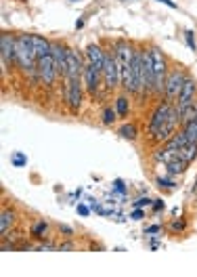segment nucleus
I'll list each match as a JSON object with an SVG mask.
<instances>
[{"mask_svg":"<svg viewBox=\"0 0 197 277\" xmlns=\"http://www.w3.org/2000/svg\"><path fill=\"white\" fill-rule=\"evenodd\" d=\"M135 46L136 44L128 42L126 38H120V40L113 42V48H116V61H118V69H120V86L124 88V92L130 94V82H132V55H135Z\"/></svg>","mask_w":197,"mask_h":277,"instance_id":"f257e3e1","label":"nucleus"},{"mask_svg":"<svg viewBox=\"0 0 197 277\" xmlns=\"http://www.w3.org/2000/svg\"><path fill=\"white\" fill-rule=\"evenodd\" d=\"M147 55L151 61V72H153V91H151V97L160 101L164 99V84H166V76H168V57L164 55V50L160 46H149Z\"/></svg>","mask_w":197,"mask_h":277,"instance_id":"f03ea898","label":"nucleus"},{"mask_svg":"<svg viewBox=\"0 0 197 277\" xmlns=\"http://www.w3.org/2000/svg\"><path fill=\"white\" fill-rule=\"evenodd\" d=\"M17 65L25 74L38 76V55L31 42V34H17Z\"/></svg>","mask_w":197,"mask_h":277,"instance_id":"7ed1b4c3","label":"nucleus"},{"mask_svg":"<svg viewBox=\"0 0 197 277\" xmlns=\"http://www.w3.org/2000/svg\"><path fill=\"white\" fill-rule=\"evenodd\" d=\"M174 103L168 99H160L157 101V105L153 107V111H151V118H149V126H147V132H149V138H153L157 132L164 128V124L168 122L170 118V111H172Z\"/></svg>","mask_w":197,"mask_h":277,"instance_id":"20e7f679","label":"nucleus"},{"mask_svg":"<svg viewBox=\"0 0 197 277\" xmlns=\"http://www.w3.org/2000/svg\"><path fill=\"white\" fill-rule=\"evenodd\" d=\"M103 86L105 91H116L120 86V69L116 61V48H105V63H103Z\"/></svg>","mask_w":197,"mask_h":277,"instance_id":"39448f33","label":"nucleus"},{"mask_svg":"<svg viewBox=\"0 0 197 277\" xmlns=\"http://www.w3.org/2000/svg\"><path fill=\"white\" fill-rule=\"evenodd\" d=\"M187 72L182 69V65H174L172 69H168V76H166V84H164V99L168 101H176V97H179L181 88L182 84H185L187 80Z\"/></svg>","mask_w":197,"mask_h":277,"instance_id":"423d86ee","label":"nucleus"},{"mask_svg":"<svg viewBox=\"0 0 197 277\" xmlns=\"http://www.w3.org/2000/svg\"><path fill=\"white\" fill-rule=\"evenodd\" d=\"M65 103L67 109L78 116L82 109V103H84V80H65Z\"/></svg>","mask_w":197,"mask_h":277,"instance_id":"0eeeda50","label":"nucleus"},{"mask_svg":"<svg viewBox=\"0 0 197 277\" xmlns=\"http://www.w3.org/2000/svg\"><path fill=\"white\" fill-rule=\"evenodd\" d=\"M0 57H2V74L17 63V36H13L11 31H4L0 36Z\"/></svg>","mask_w":197,"mask_h":277,"instance_id":"6e6552de","label":"nucleus"},{"mask_svg":"<svg viewBox=\"0 0 197 277\" xmlns=\"http://www.w3.org/2000/svg\"><path fill=\"white\" fill-rule=\"evenodd\" d=\"M82 80H84V88L88 92V97L91 99H97V94L101 91V84H103V69H99L97 65H92V63L86 61V67H84V76H82Z\"/></svg>","mask_w":197,"mask_h":277,"instance_id":"1a4fd4ad","label":"nucleus"},{"mask_svg":"<svg viewBox=\"0 0 197 277\" xmlns=\"http://www.w3.org/2000/svg\"><path fill=\"white\" fill-rule=\"evenodd\" d=\"M57 76H59V72H57V67H55L53 55L38 57V78L42 80V84L44 86H53Z\"/></svg>","mask_w":197,"mask_h":277,"instance_id":"9d476101","label":"nucleus"},{"mask_svg":"<svg viewBox=\"0 0 197 277\" xmlns=\"http://www.w3.org/2000/svg\"><path fill=\"white\" fill-rule=\"evenodd\" d=\"M84 67H86V63H84V59H82V55L76 48H69L65 80H82V76H84Z\"/></svg>","mask_w":197,"mask_h":277,"instance_id":"9b49d317","label":"nucleus"},{"mask_svg":"<svg viewBox=\"0 0 197 277\" xmlns=\"http://www.w3.org/2000/svg\"><path fill=\"white\" fill-rule=\"evenodd\" d=\"M193 101H197V82H195L193 76L189 74L185 84H182V88H181V92H179V97H176V101H174V105L179 107V109H182V107L191 105Z\"/></svg>","mask_w":197,"mask_h":277,"instance_id":"f8f14e48","label":"nucleus"},{"mask_svg":"<svg viewBox=\"0 0 197 277\" xmlns=\"http://www.w3.org/2000/svg\"><path fill=\"white\" fill-rule=\"evenodd\" d=\"M67 53H69V48L63 44L61 40H53V59H55V67H57V72H59V76H63L65 78V74H67Z\"/></svg>","mask_w":197,"mask_h":277,"instance_id":"ddd939ff","label":"nucleus"},{"mask_svg":"<svg viewBox=\"0 0 197 277\" xmlns=\"http://www.w3.org/2000/svg\"><path fill=\"white\" fill-rule=\"evenodd\" d=\"M86 61L97 65L99 69H103V63H105V48L101 44H88L86 46Z\"/></svg>","mask_w":197,"mask_h":277,"instance_id":"4468645a","label":"nucleus"},{"mask_svg":"<svg viewBox=\"0 0 197 277\" xmlns=\"http://www.w3.org/2000/svg\"><path fill=\"white\" fill-rule=\"evenodd\" d=\"M15 223H17V212L13 208H2V214H0V233H2V237L9 235V231L13 229Z\"/></svg>","mask_w":197,"mask_h":277,"instance_id":"2eb2a0df","label":"nucleus"},{"mask_svg":"<svg viewBox=\"0 0 197 277\" xmlns=\"http://www.w3.org/2000/svg\"><path fill=\"white\" fill-rule=\"evenodd\" d=\"M31 42H34V48H36V55L38 57H46V55L53 53V42L46 40L44 36L31 34Z\"/></svg>","mask_w":197,"mask_h":277,"instance_id":"dca6fc26","label":"nucleus"},{"mask_svg":"<svg viewBox=\"0 0 197 277\" xmlns=\"http://www.w3.org/2000/svg\"><path fill=\"white\" fill-rule=\"evenodd\" d=\"M176 155H179V154H176V151L168 149L166 145H162V147H157V149L153 151V162H157V164H164V166H166V164H168V162H172Z\"/></svg>","mask_w":197,"mask_h":277,"instance_id":"f3484780","label":"nucleus"},{"mask_svg":"<svg viewBox=\"0 0 197 277\" xmlns=\"http://www.w3.org/2000/svg\"><path fill=\"white\" fill-rule=\"evenodd\" d=\"M116 111H118V118H128V113H130V97H128V92L120 94V97L116 99Z\"/></svg>","mask_w":197,"mask_h":277,"instance_id":"a211bd4d","label":"nucleus"},{"mask_svg":"<svg viewBox=\"0 0 197 277\" xmlns=\"http://www.w3.org/2000/svg\"><path fill=\"white\" fill-rule=\"evenodd\" d=\"M187 166H189V164H187L185 160H181L179 155H176L172 162H168V164H166V172H168L170 176H176V174H182V172H185Z\"/></svg>","mask_w":197,"mask_h":277,"instance_id":"6ab92c4d","label":"nucleus"},{"mask_svg":"<svg viewBox=\"0 0 197 277\" xmlns=\"http://www.w3.org/2000/svg\"><path fill=\"white\" fill-rule=\"evenodd\" d=\"M118 135L126 138V141H136V137H138V128H136V124H132V122H126L124 126H120L118 128Z\"/></svg>","mask_w":197,"mask_h":277,"instance_id":"aec40b11","label":"nucleus"},{"mask_svg":"<svg viewBox=\"0 0 197 277\" xmlns=\"http://www.w3.org/2000/svg\"><path fill=\"white\" fill-rule=\"evenodd\" d=\"M179 157H181V160H185L187 164L195 162L197 160V143H187L185 147L179 151Z\"/></svg>","mask_w":197,"mask_h":277,"instance_id":"412c9836","label":"nucleus"},{"mask_svg":"<svg viewBox=\"0 0 197 277\" xmlns=\"http://www.w3.org/2000/svg\"><path fill=\"white\" fill-rule=\"evenodd\" d=\"M179 111H181V126H185L187 122H191L193 118H197V101H193L191 105L182 107Z\"/></svg>","mask_w":197,"mask_h":277,"instance_id":"4be33fe9","label":"nucleus"},{"mask_svg":"<svg viewBox=\"0 0 197 277\" xmlns=\"http://www.w3.org/2000/svg\"><path fill=\"white\" fill-rule=\"evenodd\" d=\"M185 130V137H187V143H197V118H193L191 122H187L185 126H181Z\"/></svg>","mask_w":197,"mask_h":277,"instance_id":"5701e85b","label":"nucleus"},{"mask_svg":"<svg viewBox=\"0 0 197 277\" xmlns=\"http://www.w3.org/2000/svg\"><path fill=\"white\" fill-rule=\"evenodd\" d=\"M118 120V111H116V107H109L107 105L103 113H101V122H103V126H113V122Z\"/></svg>","mask_w":197,"mask_h":277,"instance_id":"b1692460","label":"nucleus"},{"mask_svg":"<svg viewBox=\"0 0 197 277\" xmlns=\"http://www.w3.org/2000/svg\"><path fill=\"white\" fill-rule=\"evenodd\" d=\"M48 231V223L46 220H38V223L31 227V237H36V239H42L44 237V233Z\"/></svg>","mask_w":197,"mask_h":277,"instance_id":"393cba45","label":"nucleus"},{"mask_svg":"<svg viewBox=\"0 0 197 277\" xmlns=\"http://www.w3.org/2000/svg\"><path fill=\"white\" fill-rule=\"evenodd\" d=\"M11 162H13V166H15V168H23L25 164H28V157H25V155L21 154V151H13Z\"/></svg>","mask_w":197,"mask_h":277,"instance_id":"a878e982","label":"nucleus"},{"mask_svg":"<svg viewBox=\"0 0 197 277\" xmlns=\"http://www.w3.org/2000/svg\"><path fill=\"white\" fill-rule=\"evenodd\" d=\"M170 229H172L174 233H182L187 229V220L185 218H174L172 223H170Z\"/></svg>","mask_w":197,"mask_h":277,"instance_id":"bb28decb","label":"nucleus"},{"mask_svg":"<svg viewBox=\"0 0 197 277\" xmlns=\"http://www.w3.org/2000/svg\"><path fill=\"white\" fill-rule=\"evenodd\" d=\"M155 185L160 189H176V183L170 181V179H164V176H157L155 179Z\"/></svg>","mask_w":197,"mask_h":277,"instance_id":"cd10ccee","label":"nucleus"},{"mask_svg":"<svg viewBox=\"0 0 197 277\" xmlns=\"http://www.w3.org/2000/svg\"><path fill=\"white\" fill-rule=\"evenodd\" d=\"M185 40H187V44H189V48H191V50H197L195 36H193V31H191V30H187V31H185Z\"/></svg>","mask_w":197,"mask_h":277,"instance_id":"c85d7f7f","label":"nucleus"},{"mask_svg":"<svg viewBox=\"0 0 197 277\" xmlns=\"http://www.w3.org/2000/svg\"><path fill=\"white\" fill-rule=\"evenodd\" d=\"M113 189H116L118 193H126V183L122 179H116L113 181Z\"/></svg>","mask_w":197,"mask_h":277,"instance_id":"c756f323","label":"nucleus"},{"mask_svg":"<svg viewBox=\"0 0 197 277\" xmlns=\"http://www.w3.org/2000/svg\"><path fill=\"white\" fill-rule=\"evenodd\" d=\"M160 231H162L160 225H149V227H145V235H153V233H160Z\"/></svg>","mask_w":197,"mask_h":277,"instance_id":"7c9ffc66","label":"nucleus"},{"mask_svg":"<svg viewBox=\"0 0 197 277\" xmlns=\"http://www.w3.org/2000/svg\"><path fill=\"white\" fill-rule=\"evenodd\" d=\"M130 218L132 220H141V218H145V212L141 210V208H135V210L130 212Z\"/></svg>","mask_w":197,"mask_h":277,"instance_id":"2f4dec72","label":"nucleus"},{"mask_svg":"<svg viewBox=\"0 0 197 277\" xmlns=\"http://www.w3.org/2000/svg\"><path fill=\"white\" fill-rule=\"evenodd\" d=\"M149 204H153L149 198H141V200H136L132 206H135V208H145V206H149Z\"/></svg>","mask_w":197,"mask_h":277,"instance_id":"473e14b6","label":"nucleus"},{"mask_svg":"<svg viewBox=\"0 0 197 277\" xmlns=\"http://www.w3.org/2000/svg\"><path fill=\"white\" fill-rule=\"evenodd\" d=\"M78 214L80 216H88V214H91V208L84 206V204H78Z\"/></svg>","mask_w":197,"mask_h":277,"instance_id":"72a5a7b5","label":"nucleus"},{"mask_svg":"<svg viewBox=\"0 0 197 277\" xmlns=\"http://www.w3.org/2000/svg\"><path fill=\"white\" fill-rule=\"evenodd\" d=\"M59 231L65 233V237H72L74 235V229H72V227H67V225H59Z\"/></svg>","mask_w":197,"mask_h":277,"instance_id":"f704fd0d","label":"nucleus"},{"mask_svg":"<svg viewBox=\"0 0 197 277\" xmlns=\"http://www.w3.org/2000/svg\"><path fill=\"white\" fill-rule=\"evenodd\" d=\"M164 208H166V204H164V200H153V210H155V212L164 210Z\"/></svg>","mask_w":197,"mask_h":277,"instance_id":"c9c22d12","label":"nucleus"},{"mask_svg":"<svg viewBox=\"0 0 197 277\" xmlns=\"http://www.w3.org/2000/svg\"><path fill=\"white\" fill-rule=\"evenodd\" d=\"M38 250H40V252H48V250H55V246L53 244H42V246H38Z\"/></svg>","mask_w":197,"mask_h":277,"instance_id":"e433bc0d","label":"nucleus"},{"mask_svg":"<svg viewBox=\"0 0 197 277\" xmlns=\"http://www.w3.org/2000/svg\"><path fill=\"white\" fill-rule=\"evenodd\" d=\"M155 2H162V4L170 6V9H176V2H174V0H155Z\"/></svg>","mask_w":197,"mask_h":277,"instance_id":"4c0bfd02","label":"nucleus"},{"mask_svg":"<svg viewBox=\"0 0 197 277\" xmlns=\"http://www.w3.org/2000/svg\"><path fill=\"white\" fill-rule=\"evenodd\" d=\"M91 210H97V212L101 210V204H99L97 200H91Z\"/></svg>","mask_w":197,"mask_h":277,"instance_id":"58836bf2","label":"nucleus"},{"mask_svg":"<svg viewBox=\"0 0 197 277\" xmlns=\"http://www.w3.org/2000/svg\"><path fill=\"white\" fill-rule=\"evenodd\" d=\"M84 28V19H78V21H76V30H82Z\"/></svg>","mask_w":197,"mask_h":277,"instance_id":"ea45409f","label":"nucleus"},{"mask_svg":"<svg viewBox=\"0 0 197 277\" xmlns=\"http://www.w3.org/2000/svg\"><path fill=\"white\" fill-rule=\"evenodd\" d=\"M99 214H101V216H111L113 210H99Z\"/></svg>","mask_w":197,"mask_h":277,"instance_id":"a19ab883","label":"nucleus"},{"mask_svg":"<svg viewBox=\"0 0 197 277\" xmlns=\"http://www.w3.org/2000/svg\"><path fill=\"white\" fill-rule=\"evenodd\" d=\"M59 250H72V244H63V246H59Z\"/></svg>","mask_w":197,"mask_h":277,"instance_id":"79ce46f5","label":"nucleus"},{"mask_svg":"<svg viewBox=\"0 0 197 277\" xmlns=\"http://www.w3.org/2000/svg\"><path fill=\"white\" fill-rule=\"evenodd\" d=\"M69 2H78V0H69Z\"/></svg>","mask_w":197,"mask_h":277,"instance_id":"37998d69","label":"nucleus"}]
</instances>
